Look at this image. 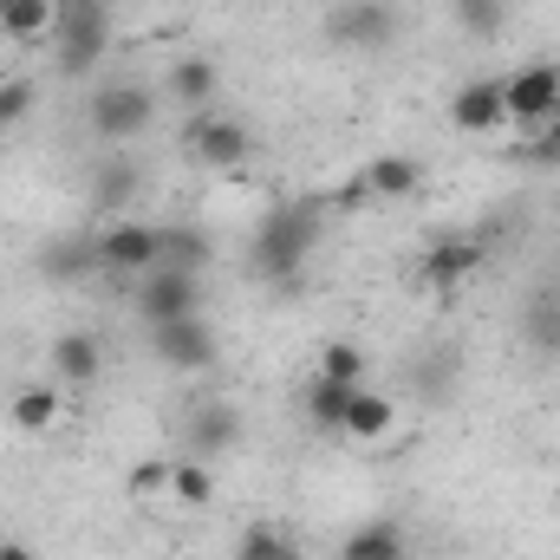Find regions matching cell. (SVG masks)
<instances>
[{
    "label": "cell",
    "mask_w": 560,
    "mask_h": 560,
    "mask_svg": "<svg viewBox=\"0 0 560 560\" xmlns=\"http://www.w3.org/2000/svg\"><path fill=\"white\" fill-rule=\"evenodd\" d=\"M319 235H326L319 202H275V209L261 215L255 242H248V261H255V275L268 280L275 293H300V280H306V261H313Z\"/></svg>",
    "instance_id": "1"
},
{
    "label": "cell",
    "mask_w": 560,
    "mask_h": 560,
    "mask_svg": "<svg viewBox=\"0 0 560 560\" xmlns=\"http://www.w3.org/2000/svg\"><path fill=\"white\" fill-rule=\"evenodd\" d=\"M52 39H59V72L92 79L112 52V0H59Z\"/></svg>",
    "instance_id": "2"
},
{
    "label": "cell",
    "mask_w": 560,
    "mask_h": 560,
    "mask_svg": "<svg viewBox=\"0 0 560 560\" xmlns=\"http://www.w3.org/2000/svg\"><path fill=\"white\" fill-rule=\"evenodd\" d=\"M85 125H92V138L105 143V150H125V143H138L156 125V92L143 79H112V85L92 92Z\"/></svg>",
    "instance_id": "3"
},
{
    "label": "cell",
    "mask_w": 560,
    "mask_h": 560,
    "mask_svg": "<svg viewBox=\"0 0 560 560\" xmlns=\"http://www.w3.org/2000/svg\"><path fill=\"white\" fill-rule=\"evenodd\" d=\"M156 255H163V242H156V222H143V215H118L98 229V268L118 287H138L143 275H156Z\"/></svg>",
    "instance_id": "4"
},
{
    "label": "cell",
    "mask_w": 560,
    "mask_h": 560,
    "mask_svg": "<svg viewBox=\"0 0 560 560\" xmlns=\"http://www.w3.org/2000/svg\"><path fill=\"white\" fill-rule=\"evenodd\" d=\"M150 359L176 378H196V372H215L222 359V339L209 326V313H189V319H170V326H150Z\"/></svg>",
    "instance_id": "5"
},
{
    "label": "cell",
    "mask_w": 560,
    "mask_h": 560,
    "mask_svg": "<svg viewBox=\"0 0 560 560\" xmlns=\"http://www.w3.org/2000/svg\"><path fill=\"white\" fill-rule=\"evenodd\" d=\"M398 33H405V13L392 0H339L326 13V39L339 52H385Z\"/></svg>",
    "instance_id": "6"
},
{
    "label": "cell",
    "mask_w": 560,
    "mask_h": 560,
    "mask_svg": "<svg viewBox=\"0 0 560 560\" xmlns=\"http://www.w3.org/2000/svg\"><path fill=\"white\" fill-rule=\"evenodd\" d=\"M183 150H189L202 170H222V176H235V170H248V156H255V131H248L242 118L196 112V118L183 125Z\"/></svg>",
    "instance_id": "7"
},
{
    "label": "cell",
    "mask_w": 560,
    "mask_h": 560,
    "mask_svg": "<svg viewBox=\"0 0 560 560\" xmlns=\"http://www.w3.org/2000/svg\"><path fill=\"white\" fill-rule=\"evenodd\" d=\"M450 131H463V138H495V131H509V92H502L495 72H469V79L450 92Z\"/></svg>",
    "instance_id": "8"
},
{
    "label": "cell",
    "mask_w": 560,
    "mask_h": 560,
    "mask_svg": "<svg viewBox=\"0 0 560 560\" xmlns=\"http://www.w3.org/2000/svg\"><path fill=\"white\" fill-rule=\"evenodd\" d=\"M502 92H509V131H528V138H535L560 105V66L555 59H535V66L509 72Z\"/></svg>",
    "instance_id": "9"
},
{
    "label": "cell",
    "mask_w": 560,
    "mask_h": 560,
    "mask_svg": "<svg viewBox=\"0 0 560 560\" xmlns=\"http://www.w3.org/2000/svg\"><path fill=\"white\" fill-rule=\"evenodd\" d=\"M242 430H248V418H242V405H229V398H202V405H189L183 411V456H202V463H215V456H229L235 443H242Z\"/></svg>",
    "instance_id": "10"
},
{
    "label": "cell",
    "mask_w": 560,
    "mask_h": 560,
    "mask_svg": "<svg viewBox=\"0 0 560 560\" xmlns=\"http://www.w3.org/2000/svg\"><path fill=\"white\" fill-rule=\"evenodd\" d=\"M131 300H138L143 326H170V319H189V313H202V275H176V268H156V275H143L131 287Z\"/></svg>",
    "instance_id": "11"
},
{
    "label": "cell",
    "mask_w": 560,
    "mask_h": 560,
    "mask_svg": "<svg viewBox=\"0 0 560 560\" xmlns=\"http://www.w3.org/2000/svg\"><path fill=\"white\" fill-rule=\"evenodd\" d=\"M476 268H482V242H476V235H436L418 261V287L456 293L463 280H476Z\"/></svg>",
    "instance_id": "12"
},
{
    "label": "cell",
    "mask_w": 560,
    "mask_h": 560,
    "mask_svg": "<svg viewBox=\"0 0 560 560\" xmlns=\"http://www.w3.org/2000/svg\"><path fill=\"white\" fill-rule=\"evenodd\" d=\"M215 92H222V66L209 59V52H176L170 59V72H163V98L176 105V112H209L215 105Z\"/></svg>",
    "instance_id": "13"
},
{
    "label": "cell",
    "mask_w": 560,
    "mask_h": 560,
    "mask_svg": "<svg viewBox=\"0 0 560 560\" xmlns=\"http://www.w3.org/2000/svg\"><path fill=\"white\" fill-rule=\"evenodd\" d=\"M456 378H463V352H456L450 339H423L418 359H411V372H405V385H411L418 405H443V398L456 392Z\"/></svg>",
    "instance_id": "14"
},
{
    "label": "cell",
    "mask_w": 560,
    "mask_h": 560,
    "mask_svg": "<svg viewBox=\"0 0 560 560\" xmlns=\"http://www.w3.org/2000/svg\"><path fill=\"white\" fill-rule=\"evenodd\" d=\"M143 189V163L138 156H125V150H112V156H98V170H92V209L105 215V222H118V215H131V202H138Z\"/></svg>",
    "instance_id": "15"
},
{
    "label": "cell",
    "mask_w": 560,
    "mask_h": 560,
    "mask_svg": "<svg viewBox=\"0 0 560 560\" xmlns=\"http://www.w3.org/2000/svg\"><path fill=\"white\" fill-rule=\"evenodd\" d=\"M98 378H105V339L85 332V326L59 332V339H52V385L85 392V385H98Z\"/></svg>",
    "instance_id": "16"
},
{
    "label": "cell",
    "mask_w": 560,
    "mask_h": 560,
    "mask_svg": "<svg viewBox=\"0 0 560 560\" xmlns=\"http://www.w3.org/2000/svg\"><path fill=\"white\" fill-rule=\"evenodd\" d=\"M156 242H163L156 268H176V275H209V261H215V242H209V229H196V222H156Z\"/></svg>",
    "instance_id": "17"
},
{
    "label": "cell",
    "mask_w": 560,
    "mask_h": 560,
    "mask_svg": "<svg viewBox=\"0 0 560 560\" xmlns=\"http://www.w3.org/2000/svg\"><path fill=\"white\" fill-rule=\"evenodd\" d=\"M85 275H105L98 268V235H59V242L39 248V280L72 287V280H85Z\"/></svg>",
    "instance_id": "18"
},
{
    "label": "cell",
    "mask_w": 560,
    "mask_h": 560,
    "mask_svg": "<svg viewBox=\"0 0 560 560\" xmlns=\"http://www.w3.org/2000/svg\"><path fill=\"white\" fill-rule=\"evenodd\" d=\"M359 183H365V196L405 202V196H418L423 189V163L418 156H405V150H385V156H372V163L359 170Z\"/></svg>",
    "instance_id": "19"
},
{
    "label": "cell",
    "mask_w": 560,
    "mask_h": 560,
    "mask_svg": "<svg viewBox=\"0 0 560 560\" xmlns=\"http://www.w3.org/2000/svg\"><path fill=\"white\" fill-rule=\"evenodd\" d=\"M522 339L535 352H560V280L528 287V300H522Z\"/></svg>",
    "instance_id": "20"
},
{
    "label": "cell",
    "mask_w": 560,
    "mask_h": 560,
    "mask_svg": "<svg viewBox=\"0 0 560 560\" xmlns=\"http://www.w3.org/2000/svg\"><path fill=\"white\" fill-rule=\"evenodd\" d=\"M59 411H66V385H20L13 405H7V418H13L20 436H46L59 423Z\"/></svg>",
    "instance_id": "21"
},
{
    "label": "cell",
    "mask_w": 560,
    "mask_h": 560,
    "mask_svg": "<svg viewBox=\"0 0 560 560\" xmlns=\"http://www.w3.org/2000/svg\"><path fill=\"white\" fill-rule=\"evenodd\" d=\"M392 423H398V405H392V392H372V385H359V392H352V411H346V430H339V436H352V443H385V436H392Z\"/></svg>",
    "instance_id": "22"
},
{
    "label": "cell",
    "mask_w": 560,
    "mask_h": 560,
    "mask_svg": "<svg viewBox=\"0 0 560 560\" xmlns=\"http://www.w3.org/2000/svg\"><path fill=\"white\" fill-rule=\"evenodd\" d=\"M411 548H405V528L398 522H359L346 541H339V560H405Z\"/></svg>",
    "instance_id": "23"
},
{
    "label": "cell",
    "mask_w": 560,
    "mask_h": 560,
    "mask_svg": "<svg viewBox=\"0 0 560 560\" xmlns=\"http://www.w3.org/2000/svg\"><path fill=\"white\" fill-rule=\"evenodd\" d=\"M52 20H59V0H0V39H52Z\"/></svg>",
    "instance_id": "24"
},
{
    "label": "cell",
    "mask_w": 560,
    "mask_h": 560,
    "mask_svg": "<svg viewBox=\"0 0 560 560\" xmlns=\"http://www.w3.org/2000/svg\"><path fill=\"white\" fill-rule=\"evenodd\" d=\"M352 392L359 385H339V378H319L313 372V385H306V423L326 430V436H339L346 430V411H352Z\"/></svg>",
    "instance_id": "25"
},
{
    "label": "cell",
    "mask_w": 560,
    "mask_h": 560,
    "mask_svg": "<svg viewBox=\"0 0 560 560\" xmlns=\"http://www.w3.org/2000/svg\"><path fill=\"white\" fill-rule=\"evenodd\" d=\"M170 495L183 509H209L215 502V463L202 456H170Z\"/></svg>",
    "instance_id": "26"
},
{
    "label": "cell",
    "mask_w": 560,
    "mask_h": 560,
    "mask_svg": "<svg viewBox=\"0 0 560 560\" xmlns=\"http://www.w3.org/2000/svg\"><path fill=\"white\" fill-rule=\"evenodd\" d=\"M450 20H456V33H463V39L489 46V39L509 26V0H450Z\"/></svg>",
    "instance_id": "27"
},
{
    "label": "cell",
    "mask_w": 560,
    "mask_h": 560,
    "mask_svg": "<svg viewBox=\"0 0 560 560\" xmlns=\"http://www.w3.org/2000/svg\"><path fill=\"white\" fill-rule=\"evenodd\" d=\"M235 560H300V541L287 528H275V522H248L235 535Z\"/></svg>",
    "instance_id": "28"
},
{
    "label": "cell",
    "mask_w": 560,
    "mask_h": 560,
    "mask_svg": "<svg viewBox=\"0 0 560 560\" xmlns=\"http://www.w3.org/2000/svg\"><path fill=\"white\" fill-rule=\"evenodd\" d=\"M319 378H339V385H365V352L352 339H326L319 346Z\"/></svg>",
    "instance_id": "29"
},
{
    "label": "cell",
    "mask_w": 560,
    "mask_h": 560,
    "mask_svg": "<svg viewBox=\"0 0 560 560\" xmlns=\"http://www.w3.org/2000/svg\"><path fill=\"white\" fill-rule=\"evenodd\" d=\"M33 105H39V85H33V79H7V85H0V131L20 125Z\"/></svg>",
    "instance_id": "30"
},
{
    "label": "cell",
    "mask_w": 560,
    "mask_h": 560,
    "mask_svg": "<svg viewBox=\"0 0 560 560\" xmlns=\"http://www.w3.org/2000/svg\"><path fill=\"white\" fill-rule=\"evenodd\" d=\"M125 489H131L138 502L163 495V489H170V463H131V469H125Z\"/></svg>",
    "instance_id": "31"
},
{
    "label": "cell",
    "mask_w": 560,
    "mask_h": 560,
    "mask_svg": "<svg viewBox=\"0 0 560 560\" xmlns=\"http://www.w3.org/2000/svg\"><path fill=\"white\" fill-rule=\"evenodd\" d=\"M0 560H39L26 541H13V535H0Z\"/></svg>",
    "instance_id": "32"
}]
</instances>
